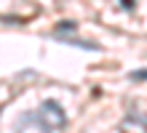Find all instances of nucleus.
I'll return each instance as SVG.
<instances>
[{
  "mask_svg": "<svg viewBox=\"0 0 147 133\" xmlns=\"http://www.w3.org/2000/svg\"><path fill=\"white\" fill-rule=\"evenodd\" d=\"M13 130L16 133H54V125L43 117L40 109H30V112H22L16 117Z\"/></svg>",
  "mask_w": 147,
  "mask_h": 133,
  "instance_id": "f257e3e1",
  "label": "nucleus"
},
{
  "mask_svg": "<svg viewBox=\"0 0 147 133\" xmlns=\"http://www.w3.org/2000/svg\"><path fill=\"white\" fill-rule=\"evenodd\" d=\"M40 112H43V117H46L51 125H54V130H62V128L67 125V114H64L62 106H59V101L46 99V101L40 104Z\"/></svg>",
  "mask_w": 147,
  "mask_h": 133,
  "instance_id": "f03ea898",
  "label": "nucleus"
},
{
  "mask_svg": "<svg viewBox=\"0 0 147 133\" xmlns=\"http://www.w3.org/2000/svg\"><path fill=\"white\" fill-rule=\"evenodd\" d=\"M62 43H70V45H80V48H91V51H99V45L96 43H80L78 37H59Z\"/></svg>",
  "mask_w": 147,
  "mask_h": 133,
  "instance_id": "7ed1b4c3",
  "label": "nucleus"
},
{
  "mask_svg": "<svg viewBox=\"0 0 147 133\" xmlns=\"http://www.w3.org/2000/svg\"><path fill=\"white\" fill-rule=\"evenodd\" d=\"M128 77H131L134 83H139V80H147V69H136V72H131Z\"/></svg>",
  "mask_w": 147,
  "mask_h": 133,
  "instance_id": "20e7f679",
  "label": "nucleus"
},
{
  "mask_svg": "<svg viewBox=\"0 0 147 133\" xmlns=\"http://www.w3.org/2000/svg\"><path fill=\"white\" fill-rule=\"evenodd\" d=\"M144 130H147V117H144Z\"/></svg>",
  "mask_w": 147,
  "mask_h": 133,
  "instance_id": "39448f33",
  "label": "nucleus"
}]
</instances>
